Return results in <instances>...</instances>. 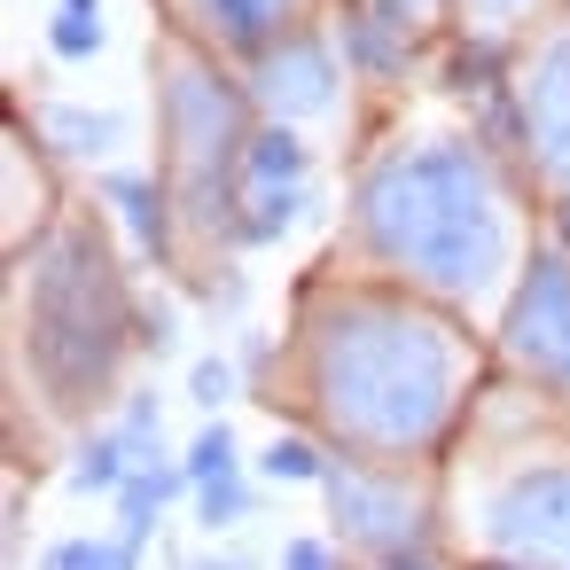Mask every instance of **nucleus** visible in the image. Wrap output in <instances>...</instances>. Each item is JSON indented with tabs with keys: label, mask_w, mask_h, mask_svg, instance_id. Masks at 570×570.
I'll list each match as a JSON object with an SVG mask.
<instances>
[{
	"label": "nucleus",
	"mask_w": 570,
	"mask_h": 570,
	"mask_svg": "<svg viewBox=\"0 0 570 570\" xmlns=\"http://www.w3.org/2000/svg\"><path fill=\"white\" fill-rule=\"evenodd\" d=\"M313 188H243L235 204V250H274L297 219H305Z\"/></svg>",
	"instance_id": "18"
},
{
	"label": "nucleus",
	"mask_w": 570,
	"mask_h": 570,
	"mask_svg": "<svg viewBox=\"0 0 570 570\" xmlns=\"http://www.w3.org/2000/svg\"><path fill=\"white\" fill-rule=\"evenodd\" d=\"M492 344L523 391L570 414V250L554 235H531L508 305L492 313Z\"/></svg>",
	"instance_id": "7"
},
{
	"label": "nucleus",
	"mask_w": 570,
	"mask_h": 570,
	"mask_svg": "<svg viewBox=\"0 0 570 570\" xmlns=\"http://www.w3.org/2000/svg\"><path fill=\"white\" fill-rule=\"evenodd\" d=\"M134 352H149V305L134 297L102 212H63L9 258V375L56 422H87L126 399Z\"/></svg>",
	"instance_id": "3"
},
{
	"label": "nucleus",
	"mask_w": 570,
	"mask_h": 570,
	"mask_svg": "<svg viewBox=\"0 0 570 570\" xmlns=\"http://www.w3.org/2000/svg\"><path fill=\"white\" fill-rule=\"evenodd\" d=\"M547 235L570 250V196H554V204H547Z\"/></svg>",
	"instance_id": "27"
},
{
	"label": "nucleus",
	"mask_w": 570,
	"mask_h": 570,
	"mask_svg": "<svg viewBox=\"0 0 570 570\" xmlns=\"http://www.w3.org/2000/svg\"><path fill=\"white\" fill-rule=\"evenodd\" d=\"M188 570H250L243 554H212V562H188Z\"/></svg>",
	"instance_id": "29"
},
{
	"label": "nucleus",
	"mask_w": 570,
	"mask_h": 570,
	"mask_svg": "<svg viewBox=\"0 0 570 570\" xmlns=\"http://www.w3.org/2000/svg\"><path fill=\"white\" fill-rule=\"evenodd\" d=\"M149 79H157V180L173 196V227H180V266L188 289L212 282V266L235 258V204H243V149L258 134V110L243 95V79L204 56L196 40H180L173 24L149 48Z\"/></svg>",
	"instance_id": "4"
},
{
	"label": "nucleus",
	"mask_w": 570,
	"mask_h": 570,
	"mask_svg": "<svg viewBox=\"0 0 570 570\" xmlns=\"http://www.w3.org/2000/svg\"><path fill=\"white\" fill-rule=\"evenodd\" d=\"M523 180L469 126L383 134L344 196V250L445 313H500L523 266Z\"/></svg>",
	"instance_id": "2"
},
{
	"label": "nucleus",
	"mask_w": 570,
	"mask_h": 570,
	"mask_svg": "<svg viewBox=\"0 0 570 570\" xmlns=\"http://www.w3.org/2000/svg\"><path fill=\"white\" fill-rule=\"evenodd\" d=\"M180 492H196L180 461H141V469L126 476V492L110 500V508H118V539H126V547H149L157 523H165V508H173Z\"/></svg>",
	"instance_id": "16"
},
{
	"label": "nucleus",
	"mask_w": 570,
	"mask_h": 570,
	"mask_svg": "<svg viewBox=\"0 0 570 570\" xmlns=\"http://www.w3.org/2000/svg\"><path fill=\"white\" fill-rule=\"evenodd\" d=\"M141 469V453L126 445V430L118 422H95V430H79V445H71V461H63V484L79 492V500H118L126 492V476Z\"/></svg>",
	"instance_id": "15"
},
{
	"label": "nucleus",
	"mask_w": 570,
	"mask_h": 570,
	"mask_svg": "<svg viewBox=\"0 0 570 570\" xmlns=\"http://www.w3.org/2000/svg\"><path fill=\"white\" fill-rule=\"evenodd\" d=\"M235 79H243L250 110L274 118V126H321V118H336L344 95H352L344 48H336V24H305V32L274 40V48H266L258 63H243Z\"/></svg>",
	"instance_id": "9"
},
{
	"label": "nucleus",
	"mask_w": 570,
	"mask_h": 570,
	"mask_svg": "<svg viewBox=\"0 0 570 570\" xmlns=\"http://www.w3.org/2000/svg\"><path fill=\"white\" fill-rule=\"evenodd\" d=\"M180 469H188V484H219V476H235V469H243V445H235L227 414H204V430H196V438H188V453H180Z\"/></svg>",
	"instance_id": "21"
},
{
	"label": "nucleus",
	"mask_w": 570,
	"mask_h": 570,
	"mask_svg": "<svg viewBox=\"0 0 570 570\" xmlns=\"http://www.w3.org/2000/svg\"><path fill=\"white\" fill-rule=\"evenodd\" d=\"M243 188H313V141H305V126L258 118L250 149H243Z\"/></svg>",
	"instance_id": "17"
},
{
	"label": "nucleus",
	"mask_w": 570,
	"mask_h": 570,
	"mask_svg": "<svg viewBox=\"0 0 570 570\" xmlns=\"http://www.w3.org/2000/svg\"><path fill=\"white\" fill-rule=\"evenodd\" d=\"M336 48L360 87H399L430 56V24L399 0H336Z\"/></svg>",
	"instance_id": "11"
},
{
	"label": "nucleus",
	"mask_w": 570,
	"mask_h": 570,
	"mask_svg": "<svg viewBox=\"0 0 570 570\" xmlns=\"http://www.w3.org/2000/svg\"><path fill=\"white\" fill-rule=\"evenodd\" d=\"M165 24L180 40H196L204 56H219L227 71H243L274 40H289L321 17H313V0H165Z\"/></svg>",
	"instance_id": "10"
},
{
	"label": "nucleus",
	"mask_w": 570,
	"mask_h": 570,
	"mask_svg": "<svg viewBox=\"0 0 570 570\" xmlns=\"http://www.w3.org/2000/svg\"><path fill=\"white\" fill-rule=\"evenodd\" d=\"M282 383L305 430L336 453L438 469L484 399V336L469 313H445L383 274L321 266L297 282L266 399Z\"/></svg>",
	"instance_id": "1"
},
{
	"label": "nucleus",
	"mask_w": 570,
	"mask_h": 570,
	"mask_svg": "<svg viewBox=\"0 0 570 570\" xmlns=\"http://www.w3.org/2000/svg\"><path fill=\"white\" fill-rule=\"evenodd\" d=\"M399 9H414L422 24H438V17H445V0H399Z\"/></svg>",
	"instance_id": "28"
},
{
	"label": "nucleus",
	"mask_w": 570,
	"mask_h": 570,
	"mask_svg": "<svg viewBox=\"0 0 570 570\" xmlns=\"http://www.w3.org/2000/svg\"><path fill=\"white\" fill-rule=\"evenodd\" d=\"M383 570H445L438 554H422V562H383Z\"/></svg>",
	"instance_id": "30"
},
{
	"label": "nucleus",
	"mask_w": 570,
	"mask_h": 570,
	"mask_svg": "<svg viewBox=\"0 0 570 570\" xmlns=\"http://www.w3.org/2000/svg\"><path fill=\"white\" fill-rule=\"evenodd\" d=\"M328 500V531L344 539V554L360 570L383 562H422L445 539V500L430 484V469L414 461H367V453H336L321 476Z\"/></svg>",
	"instance_id": "6"
},
{
	"label": "nucleus",
	"mask_w": 570,
	"mask_h": 570,
	"mask_svg": "<svg viewBox=\"0 0 570 570\" xmlns=\"http://www.w3.org/2000/svg\"><path fill=\"white\" fill-rule=\"evenodd\" d=\"M118 430H126V445L141 453V461H165V399L149 391V383H134L126 399H118V414H110Z\"/></svg>",
	"instance_id": "23"
},
{
	"label": "nucleus",
	"mask_w": 570,
	"mask_h": 570,
	"mask_svg": "<svg viewBox=\"0 0 570 570\" xmlns=\"http://www.w3.org/2000/svg\"><path fill=\"white\" fill-rule=\"evenodd\" d=\"M32 141L48 157H71V165H95L126 141V118L118 110H87V102H40L32 110Z\"/></svg>",
	"instance_id": "13"
},
{
	"label": "nucleus",
	"mask_w": 570,
	"mask_h": 570,
	"mask_svg": "<svg viewBox=\"0 0 570 570\" xmlns=\"http://www.w3.org/2000/svg\"><path fill=\"white\" fill-rule=\"evenodd\" d=\"M515 134H523V196H570V9H554L508 63Z\"/></svg>",
	"instance_id": "8"
},
{
	"label": "nucleus",
	"mask_w": 570,
	"mask_h": 570,
	"mask_svg": "<svg viewBox=\"0 0 570 570\" xmlns=\"http://www.w3.org/2000/svg\"><path fill=\"white\" fill-rule=\"evenodd\" d=\"M554 9H562V0H445V32L453 40H476V48H515Z\"/></svg>",
	"instance_id": "14"
},
{
	"label": "nucleus",
	"mask_w": 570,
	"mask_h": 570,
	"mask_svg": "<svg viewBox=\"0 0 570 570\" xmlns=\"http://www.w3.org/2000/svg\"><path fill=\"white\" fill-rule=\"evenodd\" d=\"M461 539H469V562L570 570V438L484 453Z\"/></svg>",
	"instance_id": "5"
},
{
	"label": "nucleus",
	"mask_w": 570,
	"mask_h": 570,
	"mask_svg": "<svg viewBox=\"0 0 570 570\" xmlns=\"http://www.w3.org/2000/svg\"><path fill=\"white\" fill-rule=\"evenodd\" d=\"M40 570H141V547H126L118 531H71V539H56L48 554H40Z\"/></svg>",
	"instance_id": "20"
},
{
	"label": "nucleus",
	"mask_w": 570,
	"mask_h": 570,
	"mask_svg": "<svg viewBox=\"0 0 570 570\" xmlns=\"http://www.w3.org/2000/svg\"><path fill=\"white\" fill-rule=\"evenodd\" d=\"M102 48H110L102 9H56V17H48V56H56V63H95Z\"/></svg>",
	"instance_id": "22"
},
{
	"label": "nucleus",
	"mask_w": 570,
	"mask_h": 570,
	"mask_svg": "<svg viewBox=\"0 0 570 570\" xmlns=\"http://www.w3.org/2000/svg\"><path fill=\"white\" fill-rule=\"evenodd\" d=\"M469 570H523V562H469Z\"/></svg>",
	"instance_id": "31"
},
{
	"label": "nucleus",
	"mask_w": 570,
	"mask_h": 570,
	"mask_svg": "<svg viewBox=\"0 0 570 570\" xmlns=\"http://www.w3.org/2000/svg\"><path fill=\"white\" fill-rule=\"evenodd\" d=\"M243 383H250V375H243V360H227V352H204V360L188 367V399H196L204 414H219Z\"/></svg>",
	"instance_id": "25"
},
{
	"label": "nucleus",
	"mask_w": 570,
	"mask_h": 570,
	"mask_svg": "<svg viewBox=\"0 0 570 570\" xmlns=\"http://www.w3.org/2000/svg\"><path fill=\"white\" fill-rule=\"evenodd\" d=\"M95 204L134 235V250H141L149 266H180V227H173V196H165L157 173H126V165H110V173L95 180Z\"/></svg>",
	"instance_id": "12"
},
{
	"label": "nucleus",
	"mask_w": 570,
	"mask_h": 570,
	"mask_svg": "<svg viewBox=\"0 0 570 570\" xmlns=\"http://www.w3.org/2000/svg\"><path fill=\"white\" fill-rule=\"evenodd\" d=\"M258 515V484L235 469V476H219V484H196V523L204 531H235V523H250Z\"/></svg>",
	"instance_id": "24"
},
{
	"label": "nucleus",
	"mask_w": 570,
	"mask_h": 570,
	"mask_svg": "<svg viewBox=\"0 0 570 570\" xmlns=\"http://www.w3.org/2000/svg\"><path fill=\"white\" fill-rule=\"evenodd\" d=\"M282 570H360L352 554H344V539L336 531H297V539H282V554H274Z\"/></svg>",
	"instance_id": "26"
},
{
	"label": "nucleus",
	"mask_w": 570,
	"mask_h": 570,
	"mask_svg": "<svg viewBox=\"0 0 570 570\" xmlns=\"http://www.w3.org/2000/svg\"><path fill=\"white\" fill-rule=\"evenodd\" d=\"M328 461H336L328 438H313V430H274V438L258 445V484H313V492H321Z\"/></svg>",
	"instance_id": "19"
}]
</instances>
